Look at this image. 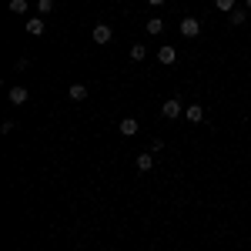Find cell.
Listing matches in <instances>:
<instances>
[{"mask_svg": "<svg viewBox=\"0 0 251 251\" xmlns=\"http://www.w3.org/2000/svg\"><path fill=\"white\" fill-rule=\"evenodd\" d=\"M157 60H161V64H174V60H177V50H174V47H161V50H157Z\"/></svg>", "mask_w": 251, "mask_h": 251, "instance_id": "obj_10", "label": "cell"}, {"mask_svg": "<svg viewBox=\"0 0 251 251\" xmlns=\"http://www.w3.org/2000/svg\"><path fill=\"white\" fill-rule=\"evenodd\" d=\"M27 67H30V60H27V57H20L17 64H14V71H27Z\"/></svg>", "mask_w": 251, "mask_h": 251, "instance_id": "obj_18", "label": "cell"}, {"mask_svg": "<svg viewBox=\"0 0 251 251\" xmlns=\"http://www.w3.org/2000/svg\"><path fill=\"white\" fill-rule=\"evenodd\" d=\"M67 97H71L74 104H80V100H87V87H84V84H71V91H67Z\"/></svg>", "mask_w": 251, "mask_h": 251, "instance_id": "obj_6", "label": "cell"}, {"mask_svg": "<svg viewBox=\"0 0 251 251\" xmlns=\"http://www.w3.org/2000/svg\"><path fill=\"white\" fill-rule=\"evenodd\" d=\"M14 127H17V124H14V121H3V124H0V134H10V131H14Z\"/></svg>", "mask_w": 251, "mask_h": 251, "instance_id": "obj_17", "label": "cell"}, {"mask_svg": "<svg viewBox=\"0 0 251 251\" xmlns=\"http://www.w3.org/2000/svg\"><path fill=\"white\" fill-rule=\"evenodd\" d=\"M37 10L40 14H50L54 10V0H37Z\"/></svg>", "mask_w": 251, "mask_h": 251, "instance_id": "obj_16", "label": "cell"}, {"mask_svg": "<svg viewBox=\"0 0 251 251\" xmlns=\"http://www.w3.org/2000/svg\"><path fill=\"white\" fill-rule=\"evenodd\" d=\"M144 57H148L144 44H131V60H144Z\"/></svg>", "mask_w": 251, "mask_h": 251, "instance_id": "obj_13", "label": "cell"}, {"mask_svg": "<svg viewBox=\"0 0 251 251\" xmlns=\"http://www.w3.org/2000/svg\"><path fill=\"white\" fill-rule=\"evenodd\" d=\"M198 34H201V20H198V17H184V20H181V37L194 40Z\"/></svg>", "mask_w": 251, "mask_h": 251, "instance_id": "obj_1", "label": "cell"}, {"mask_svg": "<svg viewBox=\"0 0 251 251\" xmlns=\"http://www.w3.org/2000/svg\"><path fill=\"white\" fill-rule=\"evenodd\" d=\"M10 10L14 14H27V0H10Z\"/></svg>", "mask_w": 251, "mask_h": 251, "instance_id": "obj_15", "label": "cell"}, {"mask_svg": "<svg viewBox=\"0 0 251 251\" xmlns=\"http://www.w3.org/2000/svg\"><path fill=\"white\" fill-rule=\"evenodd\" d=\"M151 168H154V151L137 154V171H151Z\"/></svg>", "mask_w": 251, "mask_h": 251, "instance_id": "obj_7", "label": "cell"}, {"mask_svg": "<svg viewBox=\"0 0 251 251\" xmlns=\"http://www.w3.org/2000/svg\"><path fill=\"white\" fill-rule=\"evenodd\" d=\"M91 37H94V44H107V40L114 37V30H111L107 24H97V27H94V34H91Z\"/></svg>", "mask_w": 251, "mask_h": 251, "instance_id": "obj_4", "label": "cell"}, {"mask_svg": "<svg viewBox=\"0 0 251 251\" xmlns=\"http://www.w3.org/2000/svg\"><path fill=\"white\" fill-rule=\"evenodd\" d=\"M144 30H148V34L154 37V34H161V30H164V20H161V17H151L148 24H144Z\"/></svg>", "mask_w": 251, "mask_h": 251, "instance_id": "obj_11", "label": "cell"}, {"mask_svg": "<svg viewBox=\"0 0 251 251\" xmlns=\"http://www.w3.org/2000/svg\"><path fill=\"white\" fill-rule=\"evenodd\" d=\"M161 114L168 117V121H174V117H181V97H171V100H164Z\"/></svg>", "mask_w": 251, "mask_h": 251, "instance_id": "obj_2", "label": "cell"}, {"mask_svg": "<svg viewBox=\"0 0 251 251\" xmlns=\"http://www.w3.org/2000/svg\"><path fill=\"white\" fill-rule=\"evenodd\" d=\"M245 7H248V10H251V0H245Z\"/></svg>", "mask_w": 251, "mask_h": 251, "instance_id": "obj_20", "label": "cell"}, {"mask_svg": "<svg viewBox=\"0 0 251 251\" xmlns=\"http://www.w3.org/2000/svg\"><path fill=\"white\" fill-rule=\"evenodd\" d=\"M214 7H218V10H225V14H231V10H234V0H214Z\"/></svg>", "mask_w": 251, "mask_h": 251, "instance_id": "obj_14", "label": "cell"}, {"mask_svg": "<svg viewBox=\"0 0 251 251\" xmlns=\"http://www.w3.org/2000/svg\"><path fill=\"white\" fill-rule=\"evenodd\" d=\"M148 3H151V7H161V3H164V0H148Z\"/></svg>", "mask_w": 251, "mask_h": 251, "instance_id": "obj_19", "label": "cell"}, {"mask_svg": "<svg viewBox=\"0 0 251 251\" xmlns=\"http://www.w3.org/2000/svg\"><path fill=\"white\" fill-rule=\"evenodd\" d=\"M184 114H188V121H191V124H201V121H204V107H201V104H191Z\"/></svg>", "mask_w": 251, "mask_h": 251, "instance_id": "obj_9", "label": "cell"}, {"mask_svg": "<svg viewBox=\"0 0 251 251\" xmlns=\"http://www.w3.org/2000/svg\"><path fill=\"white\" fill-rule=\"evenodd\" d=\"M228 20H231L234 27H241V24H245V20H248V14H245V10H241V7H234L231 14H228Z\"/></svg>", "mask_w": 251, "mask_h": 251, "instance_id": "obj_12", "label": "cell"}, {"mask_svg": "<svg viewBox=\"0 0 251 251\" xmlns=\"http://www.w3.org/2000/svg\"><path fill=\"white\" fill-rule=\"evenodd\" d=\"M47 30V24H44V17H30L27 20V34H34V37H40Z\"/></svg>", "mask_w": 251, "mask_h": 251, "instance_id": "obj_5", "label": "cell"}, {"mask_svg": "<svg viewBox=\"0 0 251 251\" xmlns=\"http://www.w3.org/2000/svg\"><path fill=\"white\" fill-rule=\"evenodd\" d=\"M117 131H121V134H124V137H134L137 131H141V124H137L134 117H124V121L117 124Z\"/></svg>", "mask_w": 251, "mask_h": 251, "instance_id": "obj_3", "label": "cell"}, {"mask_svg": "<svg viewBox=\"0 0 251 251\" xmlns=\"http://www.w3.org/2000/svg\"><path fill=\"white\" fill-rule=\"evenodd\" d=\"M7 97H10V104H17V107H20V104H27V97H30V94H27V87H10V94H7Z\"/></svg>", "mask_w": 251, "mask_h": 251, "instance_id": "obj_8", "label": "cell"}]
</instances>
